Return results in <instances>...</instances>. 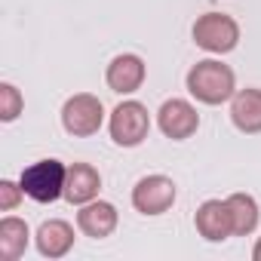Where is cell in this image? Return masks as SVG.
<instances>
[{"label": "cell", "instance_id": "1", "mask_svg": "<svg viewBox=\"0 0 261 261\" xmlns=\"http://www.w3.org/2000/svg\"><path fill=\"white\" fill-rule=\"evenodd\" d=\"M185 86L191 92V98H197L200 105H224L233 98L237 92V74L230 65H224L221 59H200L197 65H191Z\"/></svg>", "mask_w": 261, "mask_h": 261}, {"label": "cell", "instance_id": "2", "mask_svg": "<svg viewBox=\"0 0 261 261\" xmlns=\"http://www.w3.org/2000/svg\"><path fill=\"white\" fill-rule=\"evenodd\" d=\"M108 133H111V142L117 148H139L145 145L148 133H151V114L142 101L136 98H126L120 101L111 117H108Z\"/></svg>", "mask_w": 261, "mask_h": 261}, {"label": "cell", "instance_id": "3", "mask_svg": "<svg viewBox=\"0 0 261 261\" xmlns=\"http://www.w3.org/2000/svg\"><path fill=\"white\" fill-rule=\"evenodd\" d=\"M65 178H68V166L62 160H56V157L31 163L19 175L25 197H31L34 203H43V206L65 197Z\"/></svg>", "mask_w": 261, "mask_h": 261}, {"label": "cell", "instance_id": "4", "mask_svg": "<svg viewBox=\"0 0 261 261\" xmlns=\"http://www.w3.org/2000/svg\"><path fill=\"white\" fill-rule=\"evenodd\" d=\"M194 43L209 56H227L240 43V25L227 13H203L191 28Z\"/></svg>", "mask_w": 261, "mask_h": 261}, {"label": "cell", "instance_id": "5", "mask_svg": "<svg viewBox=\"0 0 261 261\" xmlns=\"http://www.w3.org/2000/svg\"><path fill=\"white\" fill-rule=\"evenodd\" d=\"M105 126V105L92 92H77L62 105V129L74 139H89Z\"/></svg>", "mask_w": 261, "mask_h": 261}, {"label": "cell", "instance_id": "6", "mask_svg": "<svg viewBox=\"0 0 261 261\" xmlns=\"http://www.w3.org/2000/svg\"><path fill=\"white\" fill-rule=\"evenodd\" d=\"M175 197H178V188L169 175H145L133 188V209L148 218H157L175 206Z\"/></svg>", "mask_w": 261, "mask_h": 261}, {"label": "cell", "instance_id": "7", "mask_svg": "<svg viewBox=\"0 0 261 261\" xmlns=\"http://www.w3.org/2000/svg\"><path fill=\"white\" fill-rule=\"evenodd\" d=\"M157 126L160 133L172 142H188L200 129V114L188 98H166L157 111Z\"/></svg>", "mask_w": 261, "mask_h": 261}, {"label": "cell", "instance_id": "8", "mask_svg": "<svg viewBox=\"0 0 261 261\" xmlns=\"http://www.w3.org/2000/svg\"><path fill=\"white\" fill-rule=\"evenodd\" d=\"M145 77H148V65L136 53H120V56H114L111 65H108V71H105V83L117 95H133V92H139L142 83H145Z\"/></svg>", "mask_w": 261, "mask_h": 261}, {"label": "cell", "instance_id": "9", "mask_svg": "<svg viewBox=\"0 0 261 261\" xmlns=\"http://www.w3.org/2000/svg\"><path fill=\"white\" fill-rule=\"evenodd\" d=\"M194 227L206 243H224L233 237V221H230V209L227 200H206L197 206L194 212Z\"/></svg>", "mask_w": 261, "mask_h": 261}, {"label": "cell", "instance_id": "10", "mask_svg": "<svg viewBox=\"0 0 261 261\" xmlns=\"http://www.w3.org/2000/svg\"><path fill=\"white\" fill-rule=\"evenodd\" d=\"M117 224H120V212L108 200H98L95 197V200H89V203H83L77 209V227H80V233H86L92 240L111 237L117 230Z\"/></svg>", "mask_w": 261, "mask_h": 261}, {"label": "cell", "instance_id": "11", "mask_svg": "<svg viewBox=\"0 0 261 261\" xmlns=\"http://www.w3.org/2000/svg\"><path fill=\"white\" fill-rule=\"evenodd\" d=\"M74 240H77V233H74V227L65 218H49V221H43L37 227L34 246H37V252L43 258L56 261V258H65L74 249Z\"/></svg>", "mask_w": 261, "mask_h": 261}, {"label": "cell", "instance_id": "12", "mask_svg": "<svg viewBox=\"0 0 261 261\" xmlns=\"http://www.w3.org/2000/svg\"><path fill=\"white\" fill-rule=\"evenodd\" d=\"M101 191V175L92 163H71L68 166V178H65V200L71 206H83L89 200H95Z\"/></svg>", "mask_w": 261, "mask_h": 261}, {"label": "cell", "instance_id": "13", "mask_svg": "<svg viewBox=\"0 0 261 261\" xmlns=\"http://www.w3.org/2000/svg\"><path fill=\"white\" fill-rule=\"evenodd\" d=\"M230 123L243 136L261 133V89H237L230 98Z\"/></svg>", "mask_w": 261, "mask_h": 261}, {"label": "cell", "instance_id": "14", "mask_svg": "<svg viewBox=\"0 0 261 261\" xmlns=\"http://www.w3.org/2000/svg\"><path fill=\"white\" fill-rule=\"evenodd\" d=\"M227 209H230V221H233V237H249L258 230L261 209H258V200L252 194H230Z\"/></svg>", "mask_w": 261, "mask_h": 261}, {"label": "cell", "instance_id": "15", "mask_svg": "<svg viewBox=\"0 0 261 261\" xmlns=\"http://www.w3.org/2000/svg\"><path fill=\"white\" fill-rule=\"evenodd\" d=\"M31 243V230H28V221L16 218V215H7L0 221V255L7 261H19L25 255Z\"/></svg>", "mask_w": 261, "mask_h": 261}, {"label": "cell", "instance_id": "16", "mask_svg": "<svg viewBox=\"0 0 261 261\" xmlns=\"http://www.w3.org/2000/svg\"><path fill=\"white\" fill-rule=\"evenodd\" d=\"M25 111V95L19 92V86L13 83H0V120L4 123H16Z\"/></svg>", "mask_w": 261, "mask_h": 261}, {"label": "cell", "instance_id": "17", "mask_svg": "<svg viewBox=\"0 0 261 261\" xmlns=\"http://www.w3.org/2000/svg\"><path fill=\"white\" fill-rule=\"evenodd\" d=\"M22 200H25L22 181H13V178L0 181V212H16Z\"/></svg>", "mask_w": 261, "mask_h": 261}, {"label": "cell", "instance_id": "18", "mask_svg": "<svg viewBox=\"0 0 261 261\" xmlns=\"http://www.w3.org/2000/svg\"><path fill=\"white\" fill-rule=\"evenodd\" d=\"M252 258H255V261H261V237H258V240H255V246H252Z\"/></svg>", "mask_w": 261, "mask_h": 261}]
</instances>
